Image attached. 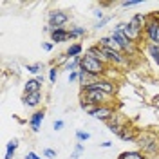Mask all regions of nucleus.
Segmentation results:
<instances>
[{"instance_id":"nucleus-7","label":"nucleus","mask_w":159,"mask_h":159,"mask_svg":"<svg viewBox=\"0 0 159 159\" xmlns=\"http://www.w3.org/2000/svg\"><path fill=\"white\" fill-rule=\"evenodd\" d=\"M139 132H141V129H138L136 125H132V123L129 121V123H127V125L121 129V132L118 134V138L123 139V141H134V143H136V139H138Z\"/></svg>"},{"instance_id":"nucleus-21","label":"nucleus","mask_w":159,"mask_h":159,"mask_svg":"<svg viewBox=\"0 0 159 159\" xmlns=\"http://www.w3.org/2000/svg\"><path fill=\"white\" fill-rule=\"evenodd\" d=\"M25 70L29 74H33V78H34V76H40V72L43 70V65L42 63H27L25 65Z\"/></svg>"},{"instance_id":"nucleus-14","label":"nucleus","mask_w":159,"mask_h":159,"mask_svg":"<svg viewBox=\"0 0 159 159\" xmlns=\"http://www.w3.org/2000/svg\"><path fill=\"white\" fill-rule=\"evenodd\" d=\"M85 54H89V56H92V58L99 60L101 63L109 65V63H107V56H105V52H103V49L99 47L98 43H94V45H90V47H87V51H85Z\"/></svg>"},{"instance_id":"nucleus-28","label":"nucleus","mask_w":159,"mask_h":159,"mask_svg":"<svg viewBox=\"0 0 159 159\" xmlns=\"http://www.w3.org/2000/svg\"><path fill=\"white\" fill-rule=\"evenodd\" d=\"M78 78H80V70L69 72V76H67V80H69V83H74V81H78Z\"/></svg>"},{"instance_id":"nucleus-16","label":"nucleus","mask_w":159,"mask_h":159,"mask_svg":"<svg viewBox=\"0 0 159 159\" xmlns=\"http://www.w3.org/2000/svg\"><path fill=\"white\" fill-rule=\"evenodd\" d=\"M69 33H70V40H83L89 34V31L85 29L83 25H72L69 29Z\"/></svg>"},{"instance_id":"nucleus-31","label":"nucleus","mask_w":159,"mask_h":159,"mask_svg":"<svg viewBox=\"0 0 159 159\" xmlns=\"http://www.w3.org/2000/svg\"><path fill=\"white\" fill-rule=\"evenodd\" d=\"M94 16L98 18V22H99V20H103V18H105V15H103V9H101V7H99V9H94Z\"/></svg>"},{"instance_id":"nucleus-25","label":"nucleus","mask_w":159,"mask_h":159,"mask_svg":"<svg viewBox=\"0 0 159 159\" xmlns=\"http://www.w3.org/2000/svg\"><path fill=\"white\" fill-rule=\"evenodd\" d=\"M56 78H58V67H56V65H52V67L49 69V81H51V83H54Z\"/></svg>"},{"instance_id":"nucleus-32","label":"nucleus","mask_w":159,"mask_h":159,"mask_svg":"<svg viewBox=\"0 0 159 159\" xmlns=\"http://www.w3.org/2000/svg\"><path fill=\"white\" fill-rule=\"evenodd\" d=\"M25 159H43V157H40L38 154H34V152H27L25 154Z\"/></svg>"},{"instance_id":"nucleus-30","label":"nucleus","mask_w":159,"mask_h":159,"mask_svg":"<svg viewBox=\"0 0 159 159\" xmlns=\"http://www.w3.org/2000/svg\"><path fill=\"white\" fill-rule=\"evenodd\" d=\"M52 127H54V130H61L65 127V121H63V119H56V121L52 123Z\"/></svg>"},{"instance_id":"nucleus-3","label":"nucleus","mask_w":159,"mask_h":159,"mask_svg":"<svg viewBox=\"0 0 159 159\" xmlns=\"http://www.w3.org/2000/svg\"><path fill=\"white\" fill-rule=\"evenodd\" d=\"M143 38L145 43L150 45H159V15L157 13H150L147 25L143 29Z\"/></svg>"},{"instance_id":"nucleus-24","label":"nucleus","mask_w":159,"mask_h":159,"mask_svg":"<svg viewBox=\"0 0 159 159\" xmlns=\"http://www.w3.org/2000/svg\"><path fill=\"white\" fill-rule=\"evenodd\" d=\"M110 20H112V16H105V18H103V20H99V22H96L92 29H94V31H99V29H103V27H105V25L109 24Z\"/></svg>"},{"instance_id":"nucleus-20","label":"nucleus","mask_w":159,"mask_h":159,"mask_svg":"<svg viewBox=\"0 0 159 159\" xmlns=\"http://www.w3.org/2000/svg\"><path fill=\"white\" fill-rule=\"evenodd\" d=\"M80 63H81V56H78V58H70L69 61L65 63L63 69L69 70V72H74V70H80Z\"/></svg>"},{"instance_id":"nucleus-12","label":"nucleus","mask_w":159,"mask_h":159,"mask_svg":"<svg viewBox=\"0 0 159 159\" xmlns=\"http://www.w3.org/2000/svg\"><path fill=\"white\" fill-rule=\"evenodd\" d=\"M147 20H148V15H143V13H136L132 18L129 20V25L132 29L139 33V34H143V29H145V25H147Z\"/></svg>"},{"instance_id":"nucleus-22","label":"nucleus","mask_w":159,"mask_h":159,"mask_svg":"<svg viewBox=\"0 0 159 159\" xmlns=\"http://www.w3.org/2000/svg\"><path fill=\"white\" fill-rule=\"evenodd\" d=\"M85 152V147H83V143H76L74 145V152H72V156H70V159H80V156Z\"/></svg>"},{"instance_id":"nucleus-19","label":"nucleus","mask_w":159,"mask_h":159,"mask_svg":"<svg viewBox=\"0 0 159 159\" xmlns=\"http://www.w3.org/2000/svg\"><path fill=\"white\" fill-rule=\"evenodd\" d=\"M18 139H11L9 143H7V147H6V156L4 159H13L15 157V154H16V150H18Z\"/></svg>"},{"instance_id":"nucleus-5","label":"nucleus","mask_w":159,"mask_h":159,"mask_svg":"<svg viewBox=\"0 0 159 159\" xmlns=\"http://www.w3.org/2000/svg\"><path fill=\"white\" fill-rule=\"evenodd\" d=\"M69 13L63 9H52L47 13V25H51L52 29H56V27H65L67 24H69Z\"/></svg>"},{"instance_id":"nucleus-1","label":"nucleus","mask_w":159,"mask_h":159,"mask_svg":"<svg viewBox=\"0 0 159 159\" xmlns=\"http://www.w3.org/2000/svg\"><path fill=\"white\" fill-rule=\"evenodd\" d=\"M138 150L145 154L147 159H159V132L152 129H141L136 139Z\"/></svg>"},{"instance_id":"nucleus-13","label":"nucleus","mask_w":159,"mask_h":159,"mask_svg":"<svg viewBox=\"0 0 159 159\" xmlns=\"http://www.w3.org/2000/svg\"><path fill=\"white\" fill-rule=\"evenodd\" d=\"M43 119H45V110H34L29 118L31 130H33V132H38L40 127H42V123H43Z\"/></svg>"},{"instance_id":"nucleus-18","label":"nucleus","mask_w":159,"mask_h":159,"mask_svg":"<svg viewBox=\"0 0 159 159\" xmlns=\"http://www.w3.org/2000/svg\"><path fill=\"white\" fill-rule=\"evenodd\" d=\"M118 159H147V157H145V154H143L141 150L134 148V150H125V152H121L118 156Z\"/></svg>"},{"instance_id":"nucleus-17","label":"nucleus","mask_w":159,"mask_h":159,"mask_svg":"<svg viewBox=\"0 0 159 159\" xmlns=\"http://www.w3.org/2000/svg\"><path fill=\"white\" fill-rule=\"evenodd\" d=\"M65 54L69 56V58H78V56H83V45L76 42V43H70L67 51H65Z\"/></svg>"},{"instance_id":"nucleus-4","label":"nucleus","mask_w":159,"mask_h":159,"mask_svg":"<svg viewBox=\"0 0 159 159\" xmlns=\"http://www.w3.org/2000/svg\"><path fill=\"white\" fill-rule=\"evenodd\" d=\"M80 99H83V101H87L90 105H94V107H101V105H112L116 99L114 96H110L107 92H103V90H90V92H81L80 94Z\"/></svg>"},{"instance_id":"nucleus-2","label":"nucleus","mask_w":159,"mask_h":159,"mask_svg":"<svg viewBox=\"0 0 159 159\" xmlns=\"http://www.w3.org/2000/svg\"><path fill=\"white\" fill-rule=\"evenodd\" d=\"M80 69L85 70L87 74L94 76V78H103V76H107L109 65L101 63L99 60L92 58V56H89V54H83V56H81V63H80Z\"/></svg>"},{"instance_id":"nucleus-6","label":"nucleus","mask_w":159,"mask_h":159,"mask_svg":"<svg viewBox=\"0 0 159 159\" xmlns=\"http://www.w3.org/2000/svg\"><path fill=\"white\" fill-rule=\"evenodd\" d=\"M116 114H118V110H116L114 105H101V107H94L89 116L90 118H94V119H98V121H105V123H109Z\"/></svg>"},{"instance_id":"nucleus-10","label":"nucleus","mask_w":159,"mask_h":159,"mask_svg":"<svg viewBox=\"0 0 159 159\" xmlns=\"http://www.w3.org/2000/svg\"><path fill=\"white\" fill-rule=\"evenodd\" d=\"M127 123H129V119L123 118V116H121V112H118V114L110 119L109 123H107V129H109V132H112V134H116V136H118L119 132H121V129H123Z\"/></svg>"},{"instance_id":"nucleus-29","label":"nucleus","mask_w":159,"mask_h":159,"mask_svg":"<svg viewBox=\"0 0 159 159\" xmlns=\"http://www.w3.org/2000/svg\"><path fill=\"white\" fill-rule=\"evenodd\" d=\"M42 49L45 51V52H51V51L54 49V43L52 42H42Z\"/></svg>"},{"instance_id":"nucleus-8","label":"nucleus","mask_w":159,"mask_h":159,"mask_svg":"<svg viewBox=\"0 0 159 159\" xmlns=\"http://www.w3.org/2000/svg\"><path fill=\"white\" fill-rule=\"evenodd\" d=\"M143 51H145V58H147V61H150L154 67L159 69V45L143 43Z\"/></svg>"},{"instance_id":"nucleus-9","label":"nucleus","mask_w":159,"mask_h":159,"mask_svg":"<svg viewBox=\"0 0 159 159\" xmlns=\"http://www.w3.org/2000/svg\"><path fill=\"white\" fill-rule=\"evenodd\" d=\"M49 36H51V42L56 45V43L69 42V40H70V33H69L67 27H56V29H51Z\"/></svg>"},{"instance_id":"nucleus-27","label":"nucleus","mask_w":159,"mask_h":159,"mask_svg":"<svg viewBox=\"0 0 159 159\" xmlns=\"http://www.w3.org/2000/svg\"><path fill=\"white\" fill-rule=\"evenodd\" d=\"M43 157H45V159L56 157V150H54V148H45V150H43Z\"/></svg>"},{"instance_id":"nucleus-33","label":"nucleus","mask_w":159,"mask_h":159,"mask_svg":"<svg viewBox=\"0 0 159 159\" xmlns=\"http://www.w3.org/2000/svg\"><path fill=\"white\" fill-rule=\"evenodd\" d=\"M99 147H101V148H110L112 143H110V141H103V143H99Z\"/></svg>"},{"instance_id":"nucleus-15","label":"nucleus","mask_w":159,"mask_h":159,"mask_svg":"<svg viewBox=\"0 0 159 159\" xmlns=\"http://www.w3.org/2000/svg\"><path fill=\"white\" fill-rule=\"evenodd\" d=\"M42 85L36 78H29L24 83V94H34V92H42Z\"/></svg>"},{"instance_id":"nucleus-26","label":"nucleus","mask_w":159,"mask_h":159,"mask_svg":"<svg viewBox=\"0 0 159 159\" xmlns=\"http://www.w3.org/2000/svg\"><path fill=\"white\" fill-rule=\"evenodd\" d=\"M139 4H141V2H139V0H125V2H121V4H119V6H121V7H125V9H127V7H136V6H139Z\"/></svg>"},{"instance_id":"nucleus-11","label":"nucleus","mask_w":159,"mask_h":159,"mask_svg":"<svg viewBox=\"0 0 159 159\" xmlns=\"http://www.w3.org/2000/svg\"><path fill=\"white\" fill-rule=\"evenodd\" d=\"M42 99H43V94H42V92L24 94V96H22V105L27 107V109H38L40 105H42Z\"/></svg>"},{"instance_id":"nucleus-23","label":"nucleus","mask_w":159,"mask_h":159,"mask_svg":"<svg viewBox=\"0 0 159 159\" xmlns=\"http://www.w3.org/2000/svg\"><path fill=\"white\" fill-rule=\"evenodd\" d=\"M89 139H90L89 132H85V130H76V141H78V143H85V141H89Z\"/></svg>"}]
</instances>
